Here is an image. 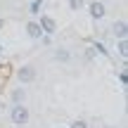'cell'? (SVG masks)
Wrapping results in <instances>:
<instances>
[{
	"instance_id": "obj_1",
	"label": "cell",
	"mask_w": 128,
	"mask_h": 128,
	"mask_svg": "<svg viewBox=\"0 0 128 128\" xmlns=\"http://www.w3.org/2000/svg\"><path fill=\"white\" fill-rule=\"evenodd\" d=\"M10 119H12L14 126H26L28 119H31V114H28V109L24 104H14L12 112H10Z\"/></svg>"
},
{
	"instance_id": "obj_2",
	"label": "cell",
	"mask_w": 128,
	"mask_h": 128,
	"mask_svg": "<svg viewBox=\"0 0 128 128\" xmlns=\"http://www.w3.org/2000/svg\"><path fill=\"white\" fill-rule=\"evenodd\" d=\"M17 78H19L22 86L33 83V81H36V66H31V64H22V66L17 69Z\"/></svg>"
},
{
	"instance_id": "obj_3",
	"label": "cell",
	"mask_w": 128,
	"mask_h": 128,
	"mask_svg": "<svg viewBox=\"0 0 128 128\" xmlns=\"http://www.w3.org/2000/svg\"><path fill=\"white\" fill-rule=\"evenodd\" d=\"M38 24H40V28H43V33H45V36H52V33L57 31V24H55V19H52V17H48V14H43Z\"/></svg>"
},
{
	"instance_id": "obj_4",
	"label": "cell",
	"mask_w": 128,
	"mask_h": 128,
	"mask_svg": "<svg viewBox=\"0 0 128 128\" xmlns=\"http://www.w3.org/2000/svg\"><path fill=\"white\" fill-rule=\"evenodd\" d=\"M26 33H28V38H33V40H40V38L45 36L38 22H28V24H26Z\"/></svg>"
},
{
	"instance_id": "obj_5",
	"label": "cell",
	"mask_w": 128,
	"mask_h": 128,
	"mask_svg": "<svg viewBox=\"0 0 128 128\" xmlns=\"http://www.w3.org/2000/svg\"><path fill=\"white\" fill-rule=\"evenodd\" d=\"M90 17L92 19H102L107 14V7H104V2H100V0H95V2H90Z\"/></svg>"
},
{
	"instance_id": "obj_6",
	"label": "cell",
	"mask_w": 128,
	"mask_h": 128,
	"mask_svg": "<svg viewBox=\"0 0 128 128\" xmlns=\"http://www.w3.org/2000/svg\"><path fill=\"white\" fill-rule=\"evenodd\" d=\"M112 33H114L116 38H128V24L124 22V19L114 22V26H112Z\"/></svg>"
},
{
	"instance_id": "obj_7",
	"label": "cell",
	"mask_w": 128,
	"mask_h": 128,
	"mask_svg": "<svg viewBox=\"0 0 128 128\" xmlns=\"http://www.w3.org/2000/svg\"><path fill=\"white\" fill-rule=\"evenodd\" d=\"M24 100H26V90L24 88H14L12 90V102L14 104H24Z\"/></svg>"
},
{
	"instance_id": "obj_8",
	"label": "cell",
	"mask_w": 128,
	"mask_h": 128,
	"mask_svg": "<svg viewBox=\"0 0 128 128\" xmlns=\"http://www.w3.org/2000/svg\"><path fill=\"white\" fill-rule=\"evenodd\" d=\"M55 60L57 62H69V60H71V52H69L66 48H57V50H55Z\"/></svg>"
},
{
	"instance_id": "obj_9",
	"label": "cell",
	"mask_w": 128,
	"mask_h": 128,
	"mask_svg": "<svg viewBox=\"0 0 128 128\" xmlns=\"http://www.w3.org/2000/svg\"><path fill=\"white\" fill-rule=\"evenodd\" d=\"M116 52H119L124 60L128 57V40H126V38H119V43H116Z\"/></svg>"
},
{
	"instance_id": "obj_10",
	"label": "cell",
	"mask_w": 128,
	"mask_h": 128,
	"mask_svg": "<svg viewBox=\"0 0 128 128\" xmlns=\"http://www.w3.org/2000/svg\"><path fill=\"white\" fill-rule=\"evenodd\" d=\"M86 7V0H69V10L71 12H81Z\"/></svg>"
},
{
	"instance_id": "obj_11",
	"label": "cell",
	"mask_w": 128,
	"mask_h": 128,
	"mask_svg": "<svg viewBox=\"0 0 128 128\" xmlns=\"http://www.w3.org/2000/svg\"><path fill=\"white\" fill-rule=\"evenodd\" d=\"M69 128H88V124L83 119H76V121H71V126H69Z\"/></svg>"
},
{
	"instance_id": "obj_12",
	"label": "cell",
	"mask_w": 128,
	"mask_h": 128,
	"mask_svg": "<svg viewBox=\"0 0 128 128\" xmlns=\"http://www.w3.org/2000/svg\"><path fill=\"white\" fill-rule=\"evenodd\" d=\"M92 50H97L100 55H107V50H104V45H102V43H95V45H92Z\"/></svg>"
},
{
	"instance_id": "obj_13",
	"label": "cell",
	"mask_w": 128,
	"mask_h": 128,
	"mask_svg": "<svg viewBox=\"0 0 128 128\" xmlns=\"http://www.w3.org/2000/svg\"><path fill=\"white\" fill-rule=\"evenodd\" d=\"M119 81H121V86H128V74H126V71L119 74Z\"/></svg>"
},
{
	"instance_id": "obj_14",
	"label": "cell",
	"mask_w": 128,
	"mask_h": 128,
	"mask_svg": "<svg viewBox=\"0 0 128 128\" xmlns=\"http://www.w3.org/2000/svg\"><path fill=\"white\" fill-rule=\"evenodd\" d=\"M2 26H5V19H0V31H2Z\"/></svg>"
},
{
	"instance_id": "obj_15",
	"label": "cell",
	"mask_w": 128,
	"mask_h": 128,
	"mask_svg": "<svg viewBox=\"0 0 128 128\" xmlns=\"http://www.w3.org/2000/svg\"><path fill=\"white\" fill-rule=\"evenodd\" d=\"M0 57H2V43H0Z\"/></svg>"
},
{
	"instance_id": "obj_16",
	"label": "cell",
	"mask_w": 128,
	"mask_h": 128,
	"mask_svg": "<svg viewBox=\"0 0 128 128\" xmlns=\"http://www.w3.org/2000/svg\"><path fill=\"white\" fill-rule=\"evenodd\" d=\"M104 128H116V126H104Z\"/></svg>"
}]
</instances>
